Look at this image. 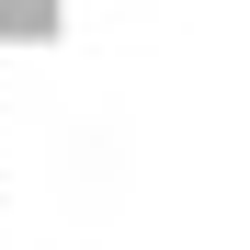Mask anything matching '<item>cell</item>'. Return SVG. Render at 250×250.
<instances>
[{
    "label": "cell",
    "mask_w": 250,
    "mask_h": 250,
    "mask_svg": "<svg viewBox=\"0 0 250 250\" xmlns=\"http://www.w3.org/2000/svg\"><path fill=\"white\" fill-rule=\"evenodd\" d=\"M57 23V0H0V46H12V34H46Z\"/></svg>",
    "instance_id": "obj_1"
}]
</instances>
